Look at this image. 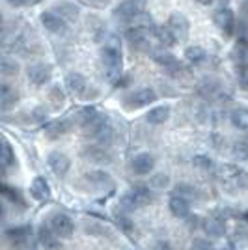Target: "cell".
I'll use <instances>...</instances> for the list:
<instances>
[{
  "label": "cell",
  "mask_w": 248,
  "mask_h": 250,
  "mask_svg": "<svg viewBox=\"0 0 248 250\" xmlns=\"http://www.w3.org/2000/svg\"><path fill=\"white\" fill-rule=\"evenodd\" d=\"M101 54H103V63L108 77L118 79L122 73V42H120V38L110 34L101 47Z\"/></svg>",
  "instance_id": "1"
},
{
  "label": "cell",
  "mask_w": 248,
  "mask_h": 250,
  "mask_svg": "<svg viewBox=\"0 0 248 250\" xmlns=\"http://www.w3.org/2000/svg\"><path fill=\"white\" fill-rule=\"evenodd\" d=\"M153 202V194H151V190L144 185H136L133 190H129V192H125L122 200H120V206L124 211H136L138 208H144V206H149Z\"/></svg>",
  "instance_id": "2"
},
{
  "label": "cell",
  "mask_w": 248,
  "mask_h": 250,
  "mask_svg": "<svg viewBox=\"0 0 248 250\" xmlns=\"http://www.w3.org/2000/svg\"><path fill=\"white\" fill-rule=\"evenodd\" d=\"M49 228L52 229V233L60 239H69L73 233H75V222L71 217L63 215V213H56L51 217L49 222Z\"/></svg>",
  "instance_id": "3"
},
{
  "label": "cell",
  "mask_w": 248,
  "mask_h": 250,
  "mask_svg": "<svg viewBox=\"0 0 248 250\" xmlns=\"http://www.w3.org/2000/svg\"><path fill=\"white\" fill-rule=\"evenodd\" d=\"M145 4H147V0H124V2L114 10V15H116L118 19L129 21V19H133L136 15L144 13Z\"/></svg>",
  "instance_id": "4"
},
{
  "label": "cell",
  "mask_w": 248,
  "mask_h": 250,
  "mask_svg": "<svg viewBox=\"0 0 248 250\" xmlns=\"http://www.w3.org/2000/svg\"><path fill=\"white\" fill-rule=\"evenodd\" d=\"M166 26L172 30V34H174V38H176L177 42H185L186 38H188L190 24H188L185 15H181V13H172L168 22H166Z\"/></svg>",
  "instance_id": "5"
},
{
  "label": "cell",
  "mask_w": 248,
  "mask_h": 250,
  "mask_svg": "<svg viewBox=\"0 0 248 250\" xmlns=\"http://www.w3.org/2000/svg\"><path fill=\"white\" fill-rule=\"evenodd\" d=\"M81 157L86 159V161H90V163H95V165H106V163H110L108 151L103 146H99V144L84 146L83 151H81Z\"/></svg>",
  "instance_id": "6"
},
{
  "label": "cell",
  "mask_w": 248,
  "mask_h": 250,
  "mask_svg": "<svg viewBox=\"0 0 248 250\" xmlns=\"http://www.w3.org/2000/svg\"><path fill=\"white\" fill-rule=\"evenodd\" d=\"M155 92L151 88H140V90H135L133 94L125 99L127 106L131 104L133 108H138V106H144V104H149L155 101Z\"/></svg>",
  "instance_id": "7"
},
{
  "label": "cell",
  "mask_w": 248,
  "mask_h": 250,
  "mask_svg": "<svg viewBox=\"0 0 248 250\" xmlns=\"http://www.w3.org/2000/svg\"><path fill=\"white\" fill-rule=\"evenodd\" d=\"M28 81L32 84H36V86H43V84L47 83L49 79H51V67L47 65V63H34L28 67Z\"/></svg>",
  "instance_id": "8"
},
{
  "label": "cell",
  "mask_w": 248,
  "mask_h": 250,
  "mask_svg": "<svg viewBox=\"0 0 248 250\" xmlns=\"http://www.w3.org/2000/svg\"><path fill=\"white\" fill-rule=\"evenodd\" d=\"M131 168L136 176H145L155 168V159L149 153H138V155L131 161Z\"/></svg>",
  "instance_id": "9"
},
{
  "label": "cell",
  "mask_w": 248,
  "mask_h": 250,
  "mask_svg": "<svg viewBox=\"0 0 248 250\" xmlns=\"http://www.w3.org/2000/svg\"><path fill=\"white\" fill-rule=\"evenodd\" d=\"M196 90L202 97H206V99H215V97L220 94V90H222V84L218 83L217 79H213V77H206V79H202V81L198 83Z\"/></svg>",
  "instance_id": "10"
},
{
  "label": "cell",
  "mask_w": 248,
  "mask_h": 250,
  "mask_svg": "<svg viewBox=\"0 0 248 250\" xmlns=\"http://www.w3.org/2000/svg\"><path fill=\"white\" fill-rule=\"evenodd\" d=\"M47 163H49V167H51V170L56 176H65L69 167H71L69 157L60 153V151H52L51 155H49V159H47Z\"/></svg>",
  "instance_id": "11"
},
{
  "label": "cell",
  "mask_w": 248,
  "mask_h": 250,
  "mask_svg": "<svg viewBox=\"0 0 248 250\" xmlns=\"http://www.w3.org/2000/svg\"><path fill=\"white\" fill-rule=\"evenodd\" d=\"M52 13L54 15H58V17H62L63 21H77L79 19V15H81V10H79V6L77 4H73L69 0H65V2H60V4H56V6H52Z\"/></svg>",
  "instance_id": "12"
},
{
  "label": "cell",
  "mask_w": 248,
  "mask_h": 250,
  "mask_svg": "<svg viewBox=\"0 0 248 250\" xmlns=\"http://www.w3.org/2000/svg\"><path fill=\"white\" fill-rule=\"evenodd\" d=\"M213 21H215V24L220 30H224L226 34H231L233 24H235V15H233V11L229 10V8H222V10L215 11Z\"/></svg>",
  "instance_id": "13"
},
{
  "label": "cell",
  "mask_w": 248,
  "mask_h": 250,
  "mask_svg": "<svg viewBox=\"0 0 248 250\" xmlns=\"http://www.w3.org/2000/svg\"><path fill=\"white\" fill-rule=\"evenodd\" d=\"M41 24L51 32V34H63V32H65V21H63L62 17L54 15L52 11H43Z\"/></svg>",
  "instance_id": "14"
},
{
  "label": "cell",
  "mask_w": 248,
  "mask_h": 250,
  "mask_svg": "<svg viewBox=\"0 0 248 250\" xmlns=\"http://www.w3.org/2000/svg\"><path fill=\"white\" fill-rule=\"evenodd\" d=\"M84 179L93 185L95 188H110L112 187V177L110 174H106L104 170H92V172H88Z\"/></svg>",
  "instance_id": "15"
},
{
  "label": "cell",
  "mask_w": 248,
  "mask_h": 250,
  "mask_svg": "<svg viewBox=\"0 0 248 250\" xmlns=\"http://www.w3.org/2000/svg\"><path fill=\"white\" fill-rule=\"evenodd\" d=\"M71 129V122L67 120V118H62V120H54L52 124L47 125V129H45V135L47 138H60L63 136L67 131Z\"/></svg>",
  "instance_id": "16"
},
{
  "label": "cell",
  "mask_w": 248,
  "mask_h": 250,
  "mask_svg": "<svg viewBox=\"0 0 248 250\" xmlns=\"http://www.w3.org/2000/svg\"><path fill=\"white\" fill-rule=\"evenodd\" d=\"M38 237H40V243L43 245V249L45 250H62L60 241L56 239V235L52 233V229L49 228V226H41V228H40V233H38Z\"/></svg>",
  "instance_id": "17"
},
{
  "label": "cell",
  "mask_w": 248,
  "mask_h": 250,
  "mask_svg": "<svg viewBox=\"0 0 248 250\" xmlns=\"http://www.w3.org/2000/svg\"><path fill=\"white\" fill-rule=\"evenodd\" d=\"M204 229H206V233L209 237H224L226 235V224H224V220L218 219V217H213V219H207L204 222Z\"/></svg>",
  "instance_id": "18"
},
{
  "label": "cell",
  "mask_w": 248,
  "mask_h": 250,
  "mask_svg": "<svg viewBox=\"0 0 248 250\" xmlns=\"http://www.w3.org/2000/svg\"><path fill=\"white\" fill-rule=\"evenodd\" d=\"M153 62L166 67V69H170V71H177V69L181 67V63H179V60H177L176 56L165 51L155 52V54H153Z\"/></svg>",
  "instance_id": "19"
},
{
  "label": "cell",
  "mask_w": 248,
  "mask_h": 250,
  "mask_svg": "<svg viewBox=\"0 0 248 250\" xmlns=\"http://www.w3.org/2000/svg\"><path fill=\"white\" fill-rule=\"evenodd\" d=\"M168 209H170V213L177 217V219H185L188 217V202L183 198H179V196H172V198L168 200Z\"/></svg>",
  "instance_id": "20"
},
{
  "label": "cell",
  "mask_w": 248,
  "mask_h": 250,
  "mask_svg": "<svg viewBox=\"0 0 248 250\" xmlns=\"http://www.w3.org/2000/svg\"><path fill=\"white\" fill-rule=\"evenodd\" d=\"M30 194H32V196H34L36 200H40V202H43V200L49 198L51 190H49V185H47V181H45L43 177H36V179L32 181V185H30Z\"/></svg>",
  "instance_id": "21"
},
{
  "label": "cell",
  "mask_w": 248,
  "mask_h": 250,
  "mask_svg": "<svg viewBox=\"0 0 248 250\" xmlns=\"http://www.w3.org/2000/svg\"><path fill=\"white\" fill-rule=\"evenodd\" d=\"M145 120H147V124L151 125L165 124L166 120H170V108L168 106H155L145 114Z\"/></svg>",
  "instance_id": "22"
},
{
  "label": "cell",
  "mask_w": 248,
  "mask_h": 250,
  "mask_svg": "<svg viewBox=\"0 0 248 250\" xmlns=\"http://www.w3.org/2000/svg\"><path fill=\"white\" fill-rule=\"evenodd\" d=\"M65 84H67V90H71L75 94H79V92H83L84 88H86V81H84V77L81 73H77V71H73L65 77Z\"/></svg>",
  "instance_id": "23"
},
{
  "label": "cell",
  "mask_w": 248,
  "mask_h": 250,
  "mask_svg": "<svg viewBox=\"0 0 248 250\" xmlns=\"http://www.w3.org/2000/svg\"><path fill=\"white\" fill-rule=\"evenodd\" d=\"M231 124L241 131H248V108H235L231 112Z\"/></svg>",
  "instance_id": "24"
},
{
  "label": "cell",
  "mask_w": 248,
  "mask_h": 250,
  "mask_svg": "<svg viewBox=\"0 0 248 250\" xmlns=\"http://www.w3.org/2000/svg\"><path fill=\"white\" fill-rule=\"evenodd\" d=\"M153 32H155V38L163 43L165 47H172V45L177 42L176 38H174V34H172V30H170L166 24L165 26H157V28H153Z\"/></svg>",
  "instance_id": "25"
},
{
  "label": "cell",
  "mask_w": 248,
  "mask_h": 250,
  "mask_svg": "<svg viewBox=\"0 0 248 250\" xmlns=\"http://www.w3.org/2000/svg\"><path fill=\"white\" fill-rule=\"evenodd\" d=\"M196 188L192 187V185H188V183H177L176 187H174V196H179V198L183 200L196 198Z\"/></svg>",
  "instance_id": "26"
},
{
  "label": "cell",
  "mask_w": 248,
  "mask_h": 250,
  "mask_svg": "<svg viewBox=\"0 0 248 250\" xmlns=\"http://www.w3.org/2000/svg\"><path fill=\"white\" fill-rule=\"evenodd\" d=\"M185 58L192 63H200L204 62V58H206V51L202 47H198V45H190V47L185 49Z\"/></svg>",
  "instance_id": "27"
},
{
  "label": "cell",
  "mask_w": 248,
  "mask_h": 250,
  "mask_svg": "<svg viewBox=\"0 0 248 250\" xmlns=\"http://www.w3.org/2000/svg\"><path fill=\"white\" fill-rule=\"evenodd\" d=\"M99 116V112L95 110V108H92V106H86V108H83L79 114H77V122L81 124V127H86V125H90Z\"/></svg>",
  "instance_id": "28"
},
{
  "label": "cell",
  "mask_w": 248,
  "mask_h": 250,
  "mask_svg": "<svg viewBox=\"0 0 248 250\" xmlns=\"http://www.w3.org/2000/svg\"><path fill=\"white\" fill-rule=\"evenodd\" d=\"M0 192L6 196L8 200H11L13 204H19V206H24V200H22L21 192L17 190V188L13 187H8V185H4V183H0Z\"/></svg>",
  "instance_id": "29"
},
{
  "label": "cell",
  "mask_w": 248,
  "mask_h": 250,
  "mask_svg": "<svg viewBox=\"0 0 248 250\" xmlns=\"http://www.w3.org/2000/svg\"><path fill=\"white\" fill-rule=\"evenodd\" d=\"M145 34H147V28H138V26H129L127 30H125V40L131 43H136L140 42V40H144Z\"/></svg>",
  "instance_id": "30"
},
{
  "label": "cell",
  "mask_w": 248,
  "mask_h": 250,
  "mask_svg": "<svg viewBox=\"0 0 248 250\" xmlns=\"http://www.w3.org/2000/svg\"><path fill=\"white\" fill-rule=\"evenodd\" d=\"M8 239H11L13 243H24V241L28 239V235H30V228L26 226V228H13V229H10L8 233Z\"/></svg>",
  "instance_id": "31"
},
{
  "label": "cell",
  "mask_w": 248,
  "mask_h": 250,
  "mask_svg": "<svg viewBox=\"0 0 248 250\" xmlns=\"http://www.w3.org/2000/svg\"><path fill=\"white\" fill-rule=\"evenodd\" d=\"M19 73V63L15 60H0V75H6V77H13V75Z\"/></svg>",
  "instance_id": "32"
},
{
  "label": "cell",
  "mask_w": 248,
  "mask_h": 250,
  "mask_svg": "<svg viewBox=\"0 0 248 250\" xmlns=\"http://www.w3.org/2000/svg\"><path fill=\"white\" fill-rule=\"evenodd\" d=\"M11 161H13V151H11V146L0 136V163L4 167H8Z\"/></svg>",
  "instance_id": "33"
},
{
  "label": "cell",
  "mask_w": 248,
  "mask_h": 250,
  "mask_svg": "<svg viewBox=\"0 0 248 250\" xmlns=\"http://www.w3.org/2000/svg\"><path fill=\"white\" fill-rule=\"evenodd\" d=\"M192 165H194L200 172H211V170H213V161L206 155H196L192 159Z\"/></svg>",
  "instance_id": "34"
},
{
  "label": "cell",
  "mask_w": 248,
  "mask_h": 250,
  "mask_svg": "<svg viewBox=\"0 0 248 250\" xmlns=\"http://www.w3.org/2000/svg\"><path fill=\"white\" fill-rule=\"evenodd\" d=\"M149 183H151V187L153 188H159V190H163L170 185V177L166 176V174H155V176L149 179Z\"/></svg>",
  "instance_id": "35"
},
{
  "label": "cell",
  "mask_w": 248,
  "mask_h": 250,
  "mask_svg": "<svg viewBox=\"0 0 248 250\" xmlns=\"http://www.w3.org/2000/svg\"><path fill=\"white\" fill-rule=\"evenodd\" d=\"M233 155L239 161H248V142H235L233 144Z\"/></svg>",
  "instance_id": "36"
},
{
  "label": "cell",
  "mask_w": 248,
  "mask_h": 250,
  "mask_svg": "<svg viewBox=\"0 0 248 250\" xmlns=\"http://www.w3.org/2000/svg\"><path fill=\"white\" fill-rule=\"evenodd\" d=\"M237 77H239V83L243 88H248V62H241L237 63Z\"/></svg>",
  "instance_id": "37"
},
{
  "label": "cell",
  "mask_w": 248,
  "mask_h": 250,
  "mask_svg": "<svg viewBox=\"0 0 248 250\" xmlns=\"http://www.w3.org/2000/svg\"><path fill=\"white\" fill-rule=\"evenodd\" d=\"M49 99H51L54 104H62L63 103L65 95H63V92L60 90V86H54V88H51V90H49Z\"/></svg>",
  "instance_id": "38"
},
{
  "label": "cell",
  "mask_w": 248,
  "mask_h": 250,
  "mask_svg": "<svg viewBox=\"0 0 248 250\" xmlns=\"http://www.w3.org/2000/svg\"><path fill=\"white\" fill-rule=\"evenodd\" d=\"M86 231H88V233H93V235H110V229L104 228L103 224H88V226H86Z\"/></svg>",
  "instance_id": "39"
},
{
  "label": "cell",
  "mask_w": 248,
  "mask_h": 250,
  "mask_svg": "<svg viewBox=\"0 0 248 250\" xmlns=\"http://www.w3.org/2000/svg\"><path fill=\"white\" fill-rule=\"evenodd\" d=\"M190 250H215V247L209 243L207 239H194Z\"/></svg>",
  "instance_id": "40"
},
{
  "label": "cell",
  "mask_w": 248,
  "mask_h": 250,
  "mask_svg": "<svg viewBox=\"0 0 248 250\" xmlns=\"http://www.w3.org/2000/svg\"><path fill=\"white\" fill-rule=\"evenodd\" d=\"M116 220H118V226L124 229L125 233H131V231H133V222L129 220V217H122V215H118Z\"/></svg>",
  "instance_id": "41"
},
{
  "label": "cell",
  "mask_w": 248,
  "mask_h": 250,
  "mask_svg": "<svg viewBox=\"0 0 248 250\" xmlns=\"http://www.w3.org/2000/svg\"><path fill=\"white\" fill-rule=\"evenodd\" d=\"M133 49L138 52H151V43L144 38V40H140V42L133 43Z\"/></svg>",
  "instance_id": "42"
},
{
  "label": "cell",
  "mask_w": 248,
  "mask_h": 250,
  "mask_svg": "<svg viewBox=\"0 0 248 250\" xmlns=\"http://www.w3.org/2000/svg\"><path fill=\"white\" fill-rule=\"evenodd\" d=\"M153 250H172V247H170V243H166V241H159V243H155Z\"/></svg>",
  "instance_id": "43"
},
{
  "label": "cell",
  "mask_w": 248,
  "mask_h": 250,
  "mask_svg": "<svg viewBox=\"0 0 248 250\" xmlns=\"http://www.w3.org/2000/svg\"><path fill=\"white\" fill-rule=\"evenodd\" d=\"M243 11L248 15V0H245V2H243Z\"/></svg>",
  "instance_id": "44"
},
{
  "label": "cell",
  "mask_w": 248,
  "mask_h": 250,
  "mask_svg": "<svg viewBox=\"0 0 248 250\" xmlns=\"http://www.w3.org/2000/svg\"><path fill=\"white\" fill-rule=\"evenodd\" d=\"M198 2H200V4H206V6H207V4H211L213 0H198Z\"/></svg>",
  "instance_id": "45"
},
{
  "label": "cell",
  "mask_w": 248,
  "mask_h": 250,
  "mask_svg": "<svg viewBox=\"0 0 248 250\" xmlns=\"http://www.w3.org/2000/svg\"><path fill=\"white\" fill-rule=\"evenodd\" d=\"M2 215H4V209H2V204H0V220H2Z\"/></svg>",
  "instance_id": "46"
},
{
  "label": "cell",
  "mask_w": 248,
  "mask_h": 250,
  "mask_svg": "<svg viewBox=\"0 0 248 250\" xmlns=\"http://www.w3.org/2000/svg\"><path fill=\"white\" fill-rule=\"evenodd\" d=\"M0 24H2V13H0Z\"/></svg>",
  "instance_id": "47"
},
{
  "label": "cell",
  "mask_w": 248,
  "mask_h": 250,
  "mask_svg": "<svg viewBox=\"0 0 248 250\" xmlns=\"http://www.w3.org/2000/svg\"><path fill=\"white\" fill-rule=\"evenodd\" d=\"M2 168H4V165H2V163H0V170H2Z\"/></svg>",
  "instance_id": "48"
},
{
  "label": "cell",
  "mask_w": 248,
  "mask_h": 250,
  "mask_svg": "<svg viewBox=\"0 0 248 250\" xmlns=\"http://www.w3.org/2000/svg\"><path fill=\"white\" fill-rule=\"evenodd\" d=\"M97 2H99V0H97ZM101 2H106V0H101Z\"/></svg>",
  "instance_id": "49"
},
{
  "label": "cell",
  "mask_w": 248,
  "mask_h": 250,
  "mask_svg": "<svg viewBox=\"0 0 248 250\" xmlns=\"http://www.w3.org/2000/svg\"><path fill=\"white\" fill-rule=\"evenodd\" d=\"M226 250H231V249H226Z\"/></svg>",
  "instance_id": "50"
}]
</instances>
